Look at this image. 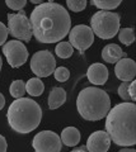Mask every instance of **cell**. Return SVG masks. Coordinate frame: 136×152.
<instances>
[{"label":"cell","mask_w":136,"mask_h":152,"mask_svg":"<svg viewBox=\"0 0 136 152\" xmlns=\"http://www.w3.org/2000/svg\"><path fill=\"white\" fill-rule=\"evenodd\" d=\"M66 5L69 7V9L71 12L79 13V12H82L87 8V1L85 0H68Z\"/></svg>","instance_id":"obj_22"},{"label":"cell","mask_w":136,"mask_h":152,"mask_svg":"<svg viewBox=\"0 0 136 152\" xmlns=\"http://www.w3.org/2000/svg\"><path fill=\"white\" fill-rule=\"evenodd\" d=\"M32 34L41 43H57L71 29V18L62 5L47 1L37 5L31 13Z\"/></svg>","instance_id":"obj_1"},{"label":"cell","mask_w":136,"mask_h":152,"mask_svg":"<svg viewBox=\"0 0 136 152\" xmlns=\"http://www.w3.org/2000/svg\"><path fill=\"white\" fill-rule=\"evenodd\" d=\"M8 150V143H7V140L0 134V152H5Z\"/></svg>","instance_id":"obj_28"},{"label":"cell","mask_w":136,"mask_h":152,"mask_svg":"<svg viewBox=\"0 0 136 152\" xmlns=\"http://www.w3.org/2000/svg\"><path fill=\"white\" fill-rule=\"evenodd\" d=\"M60 138H61V142L68 146V147H75L79 142H80V132H79L78 128L75 127H66L64 128L62 132H61V136H60Z\"/></svg>","instance_id":"obj_15"},{"label":"cell","mask_w":136,"mask_h":152,"mask_svg":"<svg viewBox=\"0 0 136 152\" xmlns=\"http://www.w3.org/2000/svg\"><path fill=\"white\" fill-rule=\"evenodd\" d=\"M76 108L85 121H101L111 109V99L104 90L96 86L84 88L76 98Z\"/></svg>","instance_id":"obj_4"},{"label":"cell","mask_w":136,"mask_h":152,"mask_svg":"<svg viewBox=\"0 0 136 152\" xmlns=\"http://www.w3.org/2000/svg\"><path fill=\"white\" fill-rule=\"evenodd\" d=\"M115 74L120 80H122V83L132 81L136 75V62L132 58L124 57L116 62Z\"/></svg>","instance_id":"obj_12"},{"label":"cell","mask_w":136,"mask_h":152,"mask_svg":"<svg viewBox=\"0 0 136 152\" xmlns=\"http://www.w3.org/2000/svg\"><path fill=\"white\" fill-rule=\"evenodd\" d=\"M55 52L60 58H69L73 56L74 48L69 42H59L57 46L55 47Z\"/></svg>","instance_id":"obj_19"},{"label":"cell","mask_w":136,"mask_h":152,"mask_svg":"<svg viewBox=\"0 0 136 152\" xmlns=\"http://www.w3.org/2000/svg\"><path fill=\"white\" fill-rule=\"evenodd\" d=\"M120 152H135V148H121Z\"/></svg>","instance_id":"obj_31"},{"label":"cell","mask_w":136,"mask_h":152,"mask_svg":"<svg viewBox=\"0 0 136 152\" xmlns=\"http://www.w3.org/2000/svg\"><path fill=\"white\" fill-rule=\"evenodd\" d=\"M32 147L37 152H60L62 143L57 133L52 131H41L33 137Z\"/></svg>","instance_id":"obj_8"},{"label":"cell","mask_w":136,"mask_h":152,"mask_svg":"<svg viewBox=\"0 0 136 152\" xmlns=\"http://www.w3.org/2000/svg\"><path fill=\"white\" fill-rule=\"evenodd\" d=\"M54 76L59 83H65L70 77V71L66 67H57L54 71Z\"/></svg>","instance_id":"obj_23"},{"label":"cell","mask_w":136,"mask_h":152,"mask_svg":"<svg viewBox=\"0 0 136 152\" xmlns=\"http://www.w3.org/2000/svg\"><path fill=\"white\" fill-rule=\"evenodd\" d=\"M1 66H3V60H1V56H0V71H1Z\"/></svg>","instance_id":"obj_33"},{"label":"cell","mask_w":136,"mask_h":152,"mask_svg":"<svg viewBox=\"0 0 136 152\" xmlns=\"http://www.w3.org/2000/svg\"><path fill=\"white\" fill-rule=\"evenodd\" d=\"M111 147L110 134L104 131H96L88 137L87 150L89 152H107Z\"/></svg>","instance_id":"obj_11"},{"label":"cell","mask_w":136,"mask_h":152,"mask_svg":"<svg viewBox=\"0 0 136 152\" xmlns=\"http://www.w3.org/2000/svg\"><path fill=\"white\" fill-rule=\"evenodd\" d=\"M26 91L31 96H40L45 91V84L41 81L40 77H32L26 84Z\"/></svg>","instance_id":"obj_17"},{"label":"cell","mask_w":136,"mask_h":152,"mask_svg":"<svg viewBox=\"0 0 136 152\" xmlns=\"http://www.w3.org/2000/svg\"><path fill=\"white\" fill-rule=\"evenodd\" d=\"M5 4L13 10H21L27 5V0H7Z\"/></svg>","instance_id":"obj_24"},{"label":"cell","mask_w":136,"mask_h":152,"mask_svg":"<svg viewBox=\"0 0 136 152\" xmlns=\"http://www.w3.org/2000/svg\"><path fill=\"white\" fill-rule=\"evenodd\" d=\"M106 129L111 141L121 147L136 143V105L132 102L120 103L106 115Z\"/></svg>","instance_id":"obj_2"},{"label":"cell","mask_w":136,"mask_h":152,"mask_svg":"<svg viewBox=\"0 0 136 152\" xmlns=\"http://www.w3.org/2000/svg\"><path fill=\"white\" fill-rule=\"evenodd\" d=\"M31 3L32 4H38V5H40V4H42L43 1H42V0H31Z\"/></svg>","instance_id":"obj_32"},{"label":"cell","mask_w":136,"mask_h":152,"mask_svg":"<svg viewBox=\"0 0 136 152\" xmlns=\"http://www.w3.org/2000/svg\"><path fill=\"white\" fill-rule=\"evenodd\" d=\"M8 28L5 27V24L4 23L0 22V46H3L4 43H5L7 38H8Z\"/></svg>","instance_id":"obj_26"},{"label":"cell","mask_w":136,"mask_h":152,"mask_svg":"<svg viewBox=\"0 0 136 152\" xmlns=\"http://www.w3.org/2000/svg\"><path fill=\"white\" fill-rule=\"evenodd\" d=\"M3 53L7 57L8 64L10 65L13 69L21 67L28 60L27 47L18 39L7 42V43L3 46Z\"/></svg>","instance_id":"obj_10"},{"label":"cell","mask_w":136,"mask_h":152,"mask_svg":"<svg viewBox=\"0 0 136 152\" xmlns=\"http://www.w3.org/2000/svg\"><path fill=\"white\" fill-rule=\"evenodd\" d=\"M118 95L120 98H122L125 102H130L131 98L129 95V83H122L118 86Z\"/></svg>","instance_id":"obj_25"},{"label":"cell","mask_w":136,"mask_h":152,"mask_svg":"<svg viewBox=\"0 0 136 152\" xmlns=\"http://www.w3.org/2000/svg\"><path fill=\"white\" fill-rule=\"evenodd\" d=\"M69 43L73 46V48H76L80 53L93 45L94 42V33L92 32L90 27L79 24L73 27L69 32Z\"/></svg>","instance_id":"obj_9"},{"label":"cell","mask_w":136,"mask_h":152,"mask_svg":"<svg viewBox=\"0 0 136 152\" xmlns=\"http://www.w3.org/2000/svg\"><path fill=\"white\" fill-rule=\"evenodd\" d=\"M135 89H136V81H135V80H132L131 84H129V95H130V98H131V100H132V102L136 100V91H135Z\"/></svg>","instance_id":"obj_27"},{"label":"cell","mask_w":136,"mask_h":152,"mask_svg":"<svg viewBox=\"0 0 136 152\" xmlns=\"http://www.w3.org/2000/svg\"><path fill=\"white\" fill-rule=\"evenodd\" d=\"M118 39L125 46H131L135 42V29L134 28H122L118 31Z\"/></svg>","instance_id":"obj_18"},{"label":"cell","mask_w":136,"mask_h":152,"mask_svg":"<svg viewBox=\"0 0 136 152\" xmlns=\"http://www.w3.org/2000/svg\"><path fill=\"white\" fill-rule=\"evenodd\" d=\"M29 66L31 71L37 77H49L56 69V60L51 51L41 50L32 56Z\"/></svg>","instance_id":"obj_7"},{"label":"cell","mask_w":136,"mask_h":152,"mask_svg":"<svg viewBox=\"0 0 136 152\" xmlns=\"http://www.w3.org/2000/svg\"><path fill=\"white\" fill-rule=\"evenodd\" d=\"M4 105H5V98H4V95L0 93V110L4 108Z\"/></svg>","instance_id":"obj_30"},{"label":"cell","mask_w":136,"mask_h":152,"mask_svg":"<svg viewBox=\"0 0 136 152\" xmlns=\"http://www.w3.org/2000/svg\"><path fill=\"white\" fill-rule=\"evenodd\" d=\"M66 102V91L60 88L55 86L51 89V91L49 94V108L50 109H57Z\"/></svg>","instance_id":"obj_16"},{"label":"cell","mask_w":136,"mask_h":152,"mask_svg":"<svg viewBox=\"0 0 136 152\" xmlns=\"http://www.w3.org/2000/svg\"><path fill=\"white\" fill-rule=\"evenodd\" d=\"M125 56H127L126 52H124L122 48L116 43L107 45V46H104V48L102 50V58L104 60L107 64H116L117 61L121 60Z\"/></svg>","instance_id":"obj_14"},{"label":"cell","mask_w":136,"mask_h":152,"mask_svg":"<svg viewBox=\"0 0 136 152\" xmlns=\"http://www.w3.org/2000/svg\"><path fill=\"white\" fill-rule=\"evenodd\" d=\"M9 93L13 98H22L26 94V84L22 81V80H14L10 84V88H9Z\"/></svg>","instance_id":"obj_21"},{"label":"cell","mask_w":136,"mask_h":152,"mask_svg":"<svg viewBox=\"0 0 136 152\" xmlns=\"http://www.w3.org/2000/svg\"><path fill=\"white\" fill-rule=\"evenodd\" d=\"M10 128L21 134H27L40 126L42 119V109L31 98H17L7 112Z\"/></svg>","instance_id":"obj_3"},{"label":"cell","mask_w":136,"mask_h":152,"mask_svg":"<svg viewBox=\"0 0 136 152\" xmlns=\"http://www.w3.org/2000/svg\"><path fill=\"white\" fill-rule=\"evenodd\" d=\"M87 77L93 85H104L108 80V69L103 64H92L87 71Z\"/></svg>","instance_id":"obj_13"},{"label":"cell","mask_w":136,"mask_h":152,"mask_svg":"<svg viewBox=\"0 0 136 152\" xmlns=\"http://www.w3.org/2000/svg\"><path fill=\"white\" fill-rule=\"evenodd\" d=\"M8 32L21 42H29L32 38V27L24 12L8 14Z\"/></svg>","instance_id":"obj_6"},{"label":"cell","mask_w":136,"mask_h":152,"mask_svg":"<svg viewBox=\"0 0 136 152\" xmlns=\"http://www.w3.org/2000/svg\"><path fill=\"white\" fill-rule=\"evenodd\" d=\"M120 14L99 10L90 18V29L102 39H111L120 31Z\"/></svg>","instance_id":"obj_5"},{"label":"cell","mask_w":136,"mask_h":152,"mask_svg":"<svg viewBox=\"0 0 136 152\" xmlns=\"http://www.w3.org/2000/svg\"><path fill=\"white\" fill-rule=\"evenodd\" d=\"M85 151H88V150H87V146L75 147V148H73V152H85Z\"/></svg>","instance_id":"obj_29"},{"label":"cell","mask_w":136,"mask_h":152,"mask_svg":"<svg viewBox=\"0 0 136 152\" xmlns=\"http://www.w3.org/2000/svg\"><path fill=\"white\" fill-rule=\"evenodd\" d=\"M92 4L103 12H108L118 8V5H121V0H93Z\"/></svg>","instance_id":"obj_20"}]
</instances>
